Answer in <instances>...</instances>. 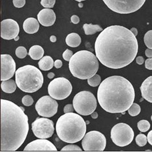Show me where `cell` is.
<instances>
[{
  "instance_id": "obj_37",
  "label": "cell",
  "mask_w": 152,
  "mask_h": 152,
  "mask_svg": "<svg viewBox=\"0 0 152 152\" xmlns=\"http://www.w3.org/2000/svg\"><path fill=\"white\" fill-rule=\"evenodd\" d=\"M145 67L149 70H152V58L146 59L145 61Z\"/></svg>"
},
{
  "instance_id": "obj_38",
  "label": "cell",
  "mask_w": 152,
  "mask_h": 152,
  "mask_svg": "<svg viewBox=\"0 0 152 152\" xmlns=\"http://www.w3.org/2000/svg\"><path fill=\"white\" fill-rule=\"evenodd\" d=\"M71 20L72 23H73V24H78L79 22H80V18H79L78 16L73 15V16H71Z\"/></svg>"
},
{
  "instance_id": "obj_13",
  "label": "cell",
  "mask_w": 152,
  "mask_h": 152,
  "mask_svg": "<svg viewBox=\"0 0 152 152\" xmlns=\"http://www.w3.org/2000/svg\"><path fill=\"white\" fill-rule=\"evenodd\" d=\"M35 109L41 116L50 118L57 113L58 103L51 96L45 95L37 101L35 104Z\"/></svg>"
},
{
  "instance_id": "obj_49",
  "label": "cell",
  "mask_w": 152,
  "mask_h": 152,
  "mask_svg": "<svg viewBox=\"0 0 152 152\" xmlns=\"http://www.w3.org/2000/svg\"><path fill=\"white\" fill-rule=\"evenodd\" d=\"M75 1H77L78 2H81L82 1H86V0H75Z\"/></svg>"
},
{
  "instance_id": "obj_10",
  "label": "cell",
  "mask_w": 152,
  "mask_h": 152,
  "mask_svg": "<svg viewBox=\"0 0 152 152\" xmlns=\"http://www.w3.org/2000/svg\"><path fill=\"white\" fill-rule=\"evenodd\" d=\"M72 90L71 82L64 77L54 79L48 87L49 95L56 100H64L67 98L71 95Z\"/></svg>"
},
{
  "instance_id": "obj_50",
  "label": "cell",
  "mask_w": 152,
  "mask_h": 152,
  "mask_svg": "<svg viewBox=\"0 0 152 152\" xmlns=\"http://www.w3.org/2000/svg\"><path fill=\"white\" fill-rule=\"evenodd\" d=\"M151 121H152V115H151Z\"/></svg>"
},
{
  "instance_id": "obj_20",
  "label": "cell",
  "mask_w": 152,
  "mask_h": 152,
  "mask_svg": "<svg viewBox=\"0 0 152 152\" xmlns=\"http://www.w3.org/2000/svg\"><path fill=\"white\" fill-rule=\"evenodd\" d=\"M38 65L41 70L49 71L54 67V62L50 56H46L45 57H42L40 60H39Z\"/></svg>"
},
{
  "instance_id": "obj_9",
  "label": "cell",
  "mask_w": 152,
  "mask_h": 152,
  "mask_svg": "<svg viewBox=\"0 0 152 152\" xmlns=\"http://www.w3.org/2000/svg\"><path fill=\"white\" fill-rule=\"evenodd\" d=\"M112 11L119 14H129L140 9L146 0H103Z\"/></svg>"
},
{
  "instance_id": "obj_27",
  "label": "cell",
  "mask_w": 152,
  "mask_h": 152,
  "mask_svg": "<svg viewBox=\"0 0 152 152\" xmlns=\"http://www.w3.org/2000/svg\"><path fill=\"white\" fill-rule=\"evenodd\" d=\"M137 126H138V129H139L140 131L142 132V133H144V132H146L150 129V124L148 121L143 120L138 122Z\"/></svg>"
},
{
  "instance_id": "obj_22",
  "label": "cell",
  "mask_w": 152,
  "mask_h": 152,
  "mask_svg": "<svg viewBox=\"0 0 152 152\" xmlns=\"http://www.w3.org/2000/svg\"><path fill=\"white\" fill-rule=\"evenodd\" d=\"M44 55V49L39 45H34L29 49V56L34 60L41 59Z\"/></svg>"
},
{
  "instance_id": "obj_26",
  "label": "cell",
  "mask_w": 152,
  "mask_h": 152,
  "mask_svg": "<svg viewBox=\"0 0 152 152\" xmlns=\"http://www.w3.org/2000/svg\"><path fill=\"white\" fill-rule=\"evenodd\" d=\"M140 111H141L140 107L137 103H133V104L131 106V107L128 109L129 114L133 117L138 115L140 114Z\"/></svg>"
},
{
  "instance_id": "obj_5",
  "label": "cell",
  "mask_w": 152,
  "mask_h": 152,
  "mask_svg": "<svg viewBox=\"0 0 152 152\" xmlns=\"http://www.w3.org/2000/svg\"><path fill=\"white\" fill-rule=\"evenodd\" d=\"M98 69V58L90 51H78L73 54L69 61V70L71 74L82 80L94 77Z\"/></svg>"
},
{
  "instance_id": "obj_17",
  "label": "cell",
  "mask_w": 152,
  "mask_h": 152,
  "mask_svg": "<svg viewBox=\"0 0 152 152\" xmlns=\"http://www.w3.org/2000/svg\"><path fill=\"white\" fill-rule=\"evenodd\" d=\"M37 18L39 23L45 27H49L55 23L56 16L54 11L50 8H45L38 13Z\"/></svg>"
},
{
  "instance_id": "obj_43",
  "label": "cell",
  "mask_w": 152,
  "mask_h": 152,
  "mask_svg": "<svg viewBox=\"0 0 152 152\" xmlns=\"http://www.w3.org/2000/svg\"><path fill=\"white\" fill-rule=\"evenodd\" d=\"M131 31H132V33H133V34L135 36L137 35V34H138V30H137V28H131Z\"/></svg>"
},
{
  "instance_id": "obj_25",
  "label": "cell",
  "mask_w": 152,
  "mask_h": 152,
  "mask_svg": "<svg viewBox=\"0 0 152 152\" xmlns=\"http://www.w3.org/2000/svg\"><path fill=\"white\" fill-rule=\"evenodd\" d=\"M101 78L99 75L95 74L94 77L88 79V84L92 87H97L101 84Z\"/></svg>"
},
{
  "instance_id": "obj_42",
  "label": "cell",
  "mask_w": 152,
  "mask_h": 152,
  "mask_svg": "<svg viewBox=\"0 0 152 152\" xmlns=\"http://www.w3.org/2000/svg\"><path fill=\"white\" fill-rule=\"evenodd\" d=\"M147 138H148V142H149L150 144L152 146V130L148 133Z\"/></svg>"
},
{
  "instance_id": "obj_1",
  "label": "cell",
  "mask_w": 152,
  "mask_h": 152,
  "mask_svg": "<svg viewBox=\"0 0 152 152\" xmlns=\"http://www.w3.org/2000/svg\"><path fill=\"white\" fill-rule=\"evenodd\" d=\"M97 58L110 69H121L133 61L138 50V41L129 29L121 26H111L99 35L95 43Z\"/></svg>"
},
{
  "instance_id": "obj_46",
  "label": "cell",
  "mask_w": 152,
  "mask_h": 152,
  "mask_svg": "<svg viewBox=\"0 0 152 152\" xmlns=\"http://www.w3.org/2000/svg\"><path fill=\"white\" fill-rule=\"evenodd\" d=\"M54 76H55V75H54V72H49V73L47 75V77H48V78L52 79V78H53L54 77Z\"/></svg>"
},
{
  "instance_id": "obj_19",
  "label": "cell",
  "mask_w": 152,
  "mask_h": 152,
  "mask_svg": "<svg viewBox=\"0 0 152 152\" xmlns=\"http://www.w3.org/2000/svg\"><path fill=\"white\" fill-rule=\"evenodd\" d=\"M39 20L35 18H28L23 24V29L25 32L29 34H34L37 33L39 29Z\"/></svg>"
},
{
  "instance_id": "obj_39",
  "label": "cell",
  "mask_w": 152,
  "mask_h": 152,
  "mask_svg": "<svg viewBox=\"0 0 152 152\" xmlns=\"http://www.w3.org/2000/svg\"><path fill=\"white\" fill-rule=\"evenodd\" d=\"M54 66L56 68L59 69L62 66V61L60 60V59H57L54 61Z\"/></svg>"
},
{
  "instance_id": "obj_47",
  "label": "cell",
  "mask_w": 152,
  "mask_h": 152,
  "mask_svg": "<svg viewBox=\"0 0 152 152\" xmlns=\"http://www.w3.org/2000/svg\"><path fill=\"white\" fill-rule=\"evenodd\" d=\"M79 7H80V8L82 7H83V4H82V3H81L80 2V3H79Z\"/></svg>"
},
{
  "instance_id": "obj_40",
  "label": "cell",
  "mask_w": 152,
  "mask_h": 152,
  "mask_svg": "<svg viewBox=\"0 0 152 152\" xmlns=\"http://www.w3.org/2000/svg\"><path fill=\"white\" fill-rule=\"evenodd\" d=\"M136 61L138 65H142L144 63V59L142 56H138L136 58Z\"/></svg>"
},
{
  "instance_id": "obj_18",
  "label": "cell",
  "mask_w": 152,
  "mask_h": 152,
  "mask_svg": "<svg viewBox=\"0 0 152 152\" xmlns=\"http://www.w3.org/2000/svg\"><path fill=\"white\" fill-rule=\"evenodd\" d=\"M142 96L147 101L152 103V76L147 78L140 86Z\"/></svg>"
},
{
  "instance_id": "obj_44",
  "label": "cell",
  "mask_w": 152,
  "mask_h": 152,
  "mask_svg": "<svg viewBox=\"0 0 152 152\" xmlns=\"http://www.w3.org/2000/svg\"><path fill=\"white\" fill-rule=\"evenodd\" d=\"M91 117L93 119H96L98 118V114L96 112H94L93 113L91 114Z\"/></svg>"
},
{
  "instance_id": "obj_30",
  "label": "cell",
  "mask_w": 152,
  "mask_h": 152,
  "mask_svg": "<svg viewBox=\"0 0 152 152\" xmlns=\"http://www.w3.org/2000/svg\"><path fill=\"white\" fill-rule=\"evenodd\" d=\"M15 54H16V56H17L18 58L23 59L26 57V56L28 54V52H27V50H26V48L25 47H18L16 49Z\"/></svg>"
},
{
  "instance_id": "obj_45",
  "label": "cell",
  "mask_w": 152,
  "mask_h": 152,
  "mask_svg": "<svg viewBox=\"0 0 152 152\" xmlns=\"http://www.w3.org/2000/svg\"><path fill=\"white\" fill-rule=\"evenodd\" d=\"M50 40L52 42H55L56 41V40H57V39H56V36L52 35V36H50Z\"/></svg>"
},
{
  "instance_id": "obj_28",
  "label": "cell",
  "mask_w": 152,
  "mask_h": 152,
  "mask_svg": "<svg viewBox=\"0 0 152 152\" xmlns=\"http://www.w3.org/2000/svg\"><path fill=\"white\" fill-rule=\"evenodd\" d=\"M135 140H136V143L138 146L142 147V146H144L145 145L147 144L148 138L145 134H139L137 136Z\"/></svg>"
},
{
  "instance_id": "obj_3",
  "label": "cell",
  "mask_w": 152,
  "mask_h": 152,
  "mask_svg": "<svg viewBox=\"0 0 152 152\" xmlns=\"http://www.w3.org/2000/svg\"><path fill=\"white\" fill-rule=\"evenodd\" d=\"M134 89L131 82L121 76H112L102 81L97 91L98 102L109 113H124L133 104Z\"/></svg>"
},
{
  "instance_id": "obj_35",
  "label": "cell",
  "mask_w": 152,
  "mask_h": 152,
  "mask_svg": "<svg viewBox=\"0 0 152 152\" xmlns=\"http://www.w3.org/2000/svg\"><path fill=\"white\" fill-rule=\"evenodd\" d=\"M13 5L16 8H22L26 4V0H12Z\"/></svg>"
},
{
  "instance_id": "obj_31",
  "label": "cell",
  "mask_w": 152,
  "mask_h": 152,
  "mask_svg": "<svg viewBox=\"0 0 152 152\" xmlns=\"http://www.w3.org/2000/svg\"><path fill=\"white\" fill-rule=\"evenodd\" d=\"M61 151H82L81 148L75 144H69L67 146H65L61 150Z\"/></svg>"
},
{
  "instance_id": "obj_4",
  "label": "cell",
  "mask_w": 152,
  "mask_h": 152,
  "mask_svg": "<svg viewBox=\"0 0 152 152\" xmlns=\"http://www.w3.org/2000/svg\"><path fill=\"white\" fill-rule=\"evenodd\" d=\"M59 139L66 143L73 144L80 141L86 132V123L82 117L73 112L61 115L56 125Z\"/></svg>"
},
{
  "instance_id": "obj_48",
  "label": "cell",
  "mask_w": 152,
  "mask_h": 152,
  "mask_svg": "<svg viewBox=\"0 0 152 152\" xmlns=\"http://www.w3.org/2000/svg\"><path fill=\"white\" fill-rule=\"evenodd\" d=\"M18 39H19V37H18V36H17V37H16L15 39V41H18Z\"/></svg>"
},
{
  "instance_id": "obj_2",
  "label": "cell",
  "mask_w": 152,
  "mask_h": 152,
  "mask_svg": "<svg viewBox=\"0 0 152 152\" xmlns=\"http://www.w3.org/2000/svg\"><path fill=\"white\" fill-rule=\"evenodd\" d=\"M29 131L24 109L8 100H1V151H15L24 142Z\"/></svg>"
},
{
  "instance_id": "obj_33",
  "label": "cell",
  "mask_w": 152,
  "mask_h": 152,
  "mask_svg": "<svg viewBox=\"0 0 152 152\" xmlns=\"http://www.w3.org/2000/svg\"><path fill=\"white\" fill-rule=\"evenodd\" d=\"M22 104L26 107H30L34 103V99L30 95H25L22 99Z\"/></svg>"
},
{
  "instance_id": "obj_34",
  "label": "cell",
  "mask_w": 152,
  "mask_h": 152,
  "mask_svg": "<svg viewBox=\"0 0 152 152\" xmlns=\"http://www.w3.org/2000/svg\"><path fill=\"white\" fill-rule=\"evenodd\" d=\"M72 56H73V53H72L71 50H69V49H67V50L63 53V58H64L65 60L67 61H70V59Z\"/></svg>"
},
{
  "instance_id": "obj_16",
  "label": "cell",
  "mask_w": 152,
  "mask_h": 152,
  "mask_svg": "<svg viewBox=\"0 0 152 152\" xmlns=\"http://www.w3.org/2000/svg\"><path fill=\"white\" fill-rule=\"evenodd\" d=\"M57 148L50 141L46 139L35 140L28 144L24 151H57Z\"/></svg>"
},
{
  "instance_id": "obj_24",
  "label": "cell",
  "mask_w": 152,
  "mask_h": 152,
  "mask_svg": "<svg viewBox=\"0 0 152 152\" xmlns=\"http://www.w3.org/2000/svg\"><path fill=\"white\" fill-rule=\"evenodd\" d=\"M83 28L85 32V34L87 35L95 34L97 32L102 31L103 29L99 25H94L92 24H85L83 26Z\"/></svg>"
},
{
  "instance_id": "obj_36",
  "label": "cell",
  "mask_w": 152,
  "mask_h": 152,
  "mask_svg": "<svg viewBox=\"0 0 152 152\" xmlns=\"http://www.w3.org/2000/svg\"><path fill=\"white\" fill-rule=\"evenodd\" d=\"M74 110L75 108H74L73 105H72L71 104H68L64 107V112L65 114H66V113H69V112H72L74 111Z\"/></svg>"
},
{
  "instance_id": "obj_21",
  "label": "cell",
  "mask_w": 152,
  "mask_h": 152,
  "mask_svg": "<svg viewBox=\"0 0 152 152\" xmlns=\"http://www.w3.org/2000/svg\"><path fill=\"white\" fill-rule=\"evenodd\" d=\"M65 42L69 47L75 48L80 45L81 38L78 34L76 33H72L67 36L65 39Z\"/></svg>"
},
{
  "instance_id": "obj_8",
  "label": "cell",
  "mask_w": 152,
  "mask_h": 152,
  "mask_svg": "<svg viewBox=\"0 0 152 152\" xmlns=\"http://www.w3.org/2000/svg\"><path fill=\"white\" fill-rule=\"evenodd\" d=\"M134 131L129 125L124 124H118L111 130V139L118 146L124 147L130 144L134 138Z\"/></svg>"
},
{
  "instance_id": "obj_32",
  "label": "cell",
  "mask_w": 152,
  "mask_h": 152,
  "mask_svg": "<svg viewBox=\"0 0 152 152\" xmlns=\"http://www.w3.org/2000/svg\"><path fill=\"white\" fill-rule=\"evenodd\" d=\"M56 0H41V4L45 8H53L55 5Z\"/></svg>"
},
{
  "instance_id": "obj_41",
  "label": "cell",
  "mask_w": 152,
  "mask_h": 152,
  "mask_svg": "<svg viewBox=\"0 0 152 152\" xmlns=\"http://www.w3.org/2000/svg\"><path fill=\"white\" fill-rule=\"evenodd\" d=\"M145 54H146L148 58H152V49H146V51H145Z\"/></svg>"
},
{
  "instance_id": "obj_23",
  "label": "cell",
  "mask_w": 152,
  "mask_h": 152,
  "mask_svg": "<svg viewBox=\"0 0 152 152\" xmlns=\"http://www.w3.org/2000/svg\"><path fill=\"white\" fill-rule=\"evenodd\" d=\"M16 84L14 80H7L2 81L1 84V88L2 90L7 94H12L16 91Z\"/></svg>"
},
{
  "instance_id": "obj_12",
  "label": "cell",
  "mask_w": 152,
  "mask_h": 152,
  "mask_svg": "<svg viewBox=\"0 0 152 152\" xmlns=\"http://www.w3.org/2000/svg\"><path fill=\"white\" fill-rule=\"evenodd\" d=\"M31 129L36 137L47 139L50 138L54 134V123L48 118H37L32 123Z\"/></svg>"
},
{
  "instance_id": "obj_11",
  "label": "cell",
  "mask_w": 152,
  "mask_h": 152,
  "mask_svg": "<svg viewBox=\"0 0 152 152\" xmlns=\"http://www.w3.org/2000/svg\"><path fill=\"white\" fill-rule=\"evenodd\" d=\"M82 148L88 151H104L107 140L103 134L97 131L88 132L82 138Z\"/></svg>"
},
{
  "instance_id": "obj_29",
  "label": "cell",
  "mask_w": 152,
  "mask_h": 152,
  "mask_svg": "<svg viewBox=\"0 0 152 152\" xmlns=\"http://www.w3.org/2000/svg\"><path fill=\"white\" fill-rule=\"evenodd\" d=\"M144 41L145 45L148 48L152 49V30L148 31L144 35Z\"/></svg>"
},
{
  "instance_id": "obj_6",
  "label": "cell",
  "mask_w": 152,
  "mask_h": 152,
  "mask_svg": "<svg viewBox=\"0 0 152 152\" xmlns=\"http://www.w3.org/2000/svg\"><path fill=\"white\" fill-rule=\"evenodd\" d=\"M16 83L19 89L26 93H34L41 89L44 78L42 72L34 65H27L16 71Z\"/></svg>"
},
{
  "instance_id": "obj_15",
  "label": "cell",
  "mask_w": 152,
  "mask_h": 152,
  "mask_svg": "<svg viewBox=\"0 0 152 152\" xmlns=\"http://www.w3.org/2000/svg\"><path fill=\"white\" fill-rule=\"evenodd\" d=\"M20 31L18 24L12 19H5L1 22V37L5 40L15 39Z\"/></svg>"
},
{
  "instance_id": "obj_14",
  "label": "cell",
  "mask_w": 152,
  "mask_h": 152,
  "mask_svg": "<svg viewBox=\"0 0 152 152\" xmlns=\"http://www.w3.org/2000/svg\"><path fill=\"white\" fill-rule=\"evenodd\" d=\"M16 64L14 59L9 54L1 55V80H9L15 75Z\"/></svg>"
},
{
  "instance_id": "obj_7",
  "label": "cell",
  "mask_w": 152,
  "mask_h": 152,
  "mask_svg": "<svg viewBox=\"0 0 152 152\" xmlns=\"http://www.w3.org/2000/svg\"><path fill=\"white\" fill-rule=\"evenodd\" d=\"M75 110L82 115H91L97 108V99L88 91H82L75 95L72 101Z\"/></svg>"
}]
</instances>
